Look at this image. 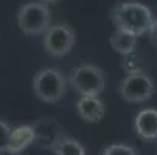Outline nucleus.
Wrapping results in <instances>:
<instances>
[{"label": "nucleus", "instance_id": "13", "mask_svg": "<svg viewBox=\"0 0 157 155\" xmlns=\"http://www.w3.org/2000/svg\"><path fill=\"white\" fill-rule=\"evenodd\" d=\"M11 127L0 120V153L8 152V144H10V137H11Z\"/></svg>", "mask_w": 157, "mask_h": 155}, {"label": "nucleus", "instance_id": "2", "mask_svg": "<svg viewBox=\"0 0 157 155\" xmlns=\"http://www.w3.org/2000/svg\"><path fill=\"white\" fill-rule=\"evenodd\" d=\"M17 25L28 36L44 34L52 27V11L45 2H30L19 8Z\"/></svg>", "mask_w": 157, "mask_h": 155}, {"label": "nucleus", "instance_id": "11", "mask_svg": "<svg viewBox=\"0 0 157 155\" xmlns=\"http://www.w3.org/2000/svg\"><path fill=\"white\" fill-rule=\"evenodd\" d=\"M56 155H86V147L73 138H59L52 144Z\"/></svg>", "mask_w": 157, "mask_h": 155}, {"label": "nucleus", "instance_id": "3", "mask_svg": "<svg viewBox=\"0 0 157 155\" xmlns=\"http://www.w3.org/2000/svg\"><path fill=\"white\" fill-rule=\"evenodd\" d=\"M34 95L44 102H58L64 98L67 90V79L58 68H44L34 75Z\"/></svg>", "mask_w": 157, "mask_h": 155}, {"label": "nucleus", "instance_id": "10", "mask_svg": "<svg viewBox=\"0 0 157 155\" xmlns=\"http://www.w3.org/2000/svg\"><path fill=\"white\" fill-rule=\"evenodd\" d=\"M110 47L120 54H131L137 47V36L124 30H117L110 36Z\"/></svg>", "mask_w": 157, "mask_h": 155}, {"label": "nucleus", "instance_id": "12", "mask_svg": "<svg viewBox=\"0 0 157 155\" xmlns=\"http://www.w3.org/2000/svg\"><path fill=\"white\" fill-rule=\"evenodd\" d=\"M103 155H137V150L129 144L117 143V144H110L104 147Z\"/></svg>", "mask_w": 157, "mask_h": 155}, {"label": "nucleus", "instance_id": "9", "mask_svg": "<svg viewBox=\"0 0 157 155\" xmlns=\"http://www.w3.org/2000/svg\"><path fill=\"white\" fill-rule=\"evenodd\" d=\"M37 134H36V129L33 126L28 124H22L17 126L11 130V137H10V144H8V153H20L24 152L30 144L34 143Z\"/></svg>", "mask_w": 157, "mask_h": 155}, {"label": "nucleus", "instance_id": "7", "mask_svg": "<svg viewBox=\"0 0 157 155\" xmlns=\"http://www.w3.org/2000/svg\"><path fill=\"white\" fill-rule=\"evenodd\" d=\"M134 129L136 134L146 140H157V110L155 109H143L136 115L134 120Z\"/></svg>", "mask_w": 157, "mask_h": 155}, {"label": "nucleus", "instance_id": "1", "mask_svg": "<svg viewBox=\"0 0 157 155\" xmlns=\"http://www.w3.org/2000/svg\"><path fill=\"white\" fill-rule=\"evenodd\" d=\"M112 22L117 30H124L137 37L149 33L154 25V16L151 9L140 2H121L112 11Z\"/></svg>", "mask_w": 157, "mask_h": 155}, {"label": "nucleus", "instance_id": "14", "mask_svg": "<svg viewBox=\"0 0 157 155\" xmlns=\"http://www.w3.org/2000/svg\"><path fill=\"white\" fill-rule=\"evenodd\" d=\"M149 37H151V40L154 42V45H157V20L154 22V25H152L151 30H149Z\"/></svg>", "mask_w": 157, "mask_h": 155}, {"label": "nucleus", "instance_id": "15", "mask_svg": "<svg viewBox=\"0 0 157 155\" xmlns=\"http://www.w3.org/2000/svg\"><path fill=\"white\" fill-rule=\"evenodd\" d=\"M42 2H45V3H56V2H59V0H42Z\"/></svg>", "mask_w": 157, "mask_h": 155}, {"label": "nucleus", "instance_id": "5", "mask_svg": "<svg viewBox=\"0 0 157 155\" xmlns=\"http://www.w3.org/2000/svg\"><path fill=\"white\" fill-rule=\"evenodd\" d=\"M120 95L126 102H145L154 95V81L142 73H131L120 84Z\"/></svg>", "mask_w": 157, "mask_h": 155}, {"label": "nucleus", "instance_id": "4", "mask_svg": "<svg viewBox=\"0 0 157 155\" xmlns=\"http://www.w3.org/2000/svg\"><path fill=\"white\" fill-rule=\"evenodd\" d=\"M69 82L81 96H98L106 85V78L101 68L94 64H81L69 75Z\"/></svg>", "mask_w": 157, "mask_h": 155}, {"label": "nucleus", "instance_id": "8", "mask_svg": "<svg viewBox=\"0 0 157 155\" xmlns=\"http://www.w3.org/2000/svg\"><path fill=\"white\" fill-rule=\"evenodd\" d=\"M76 112L86 123H98L106 112V105L98 96H81L76 102Z\"/></svg>", "mask_w": 157, "mask_h": 155}, {"label": "nucleus", "instance_id": "6", "mask_svg": "<svg viewBox=\"0 0 157 155\" xmlns=\"http://www.w3.org/2000/svg\"><path fill=\"white\" fill-rule=\"evenodd\" d=\"M75 45V33L69 25H53L44 33V48L53 57H62Z\"/></svg>", "mask_w": 157, "mask_h": 155}]
</instances>
